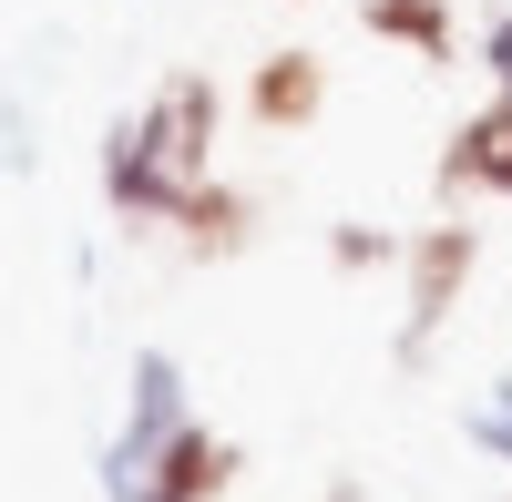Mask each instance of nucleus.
<instances>
[{
	"label": "nucleus",
	"instance_id": "nucleus-5",
	"mask_svg": "<svg viewBox=\"0 0 512 502\" xmlns=\"http://www.w3.org/2000/svg\"><path fill=\"white\" fill-rule=\"evenodd\" d=\"M246 113L267 123V134L318 123V113H328V62H318V52H297V41H287V52H267V62H256V82H246Z\"/></svg>",
	"mask_w": 512,
	"mask_h": 502
},
{
	"label": "nucleus",
	"instance_id": "nucleus-11",
	"mask_svg": "<svg viewBox=\"0 0 512 502\" xmlns=\"http://www.w3.org/2000/svg\"><path fill=\"white\" fill-rule=\"evenodd\" d=\"M123 502H164V492H144V482H123Z\"/></svg>",
	"mask_w": 512,
	"mask_h": 502
},
{
	"label": "nucleus",
	"instance_id": "nucleus-3",
	"mask_svg": "<svg viewBox=\"0 0 512 502\" xmlns=\"http://www.w3.org/2000/svg\"><path fill=\"white\" fill-rule=\"evenodd\" d=\"M134 472H144V492H164V502H226V492H236V441L175 421V431H164ZM134 472H123V482H134Z\"/></svg>",
	"mask_w": 512,
	"mask_h": 502
},
{
	"label": "nucleus",
	"instance_id": "nucleus-8",
	"mask_svg": "<svg viewBox=\"0 0 512 502\" xmlns=\"http://www.w3.org/2000/svg\"><path fill=\"white\" fill-rule=\"evenodd\" d=\"M328 257L349 267V277H359V267H400V236H379V226H338V236H328Z\"/></svg>",
	"mask_w": 512,
	"mask_h": 502
},
{
	"label": "nucleus",
	"instance_id": "nucleus-9",
	"mask_svg": "<svg viewBox=\"0 0 512 502\" xmlns=\"http://www.w3.org/2000/svg\"><path fill=\"white\" fill-rule=\"evenodd\" d=\"M472 441H482V451H502V462H512V380H502V390H492V400L472 410Z\"/></svg>",
	"mask_w": 512,
	"mask_h": 502
},
{
	"label": "nucleus",
	"instance_id": "nucleus-6",
	"mask_svg": "<svg viewBox=\"0 0 512 502\" xmlns=\"http://www.w3.org/2000/svg\"><path fill=\"white\" fill-rule=\"evenodd\" d=\"M185 236V257H236V246L256 236V195H236V185H216V175H195L185 195H175V216H164Z\"/></svg>",
	"mask_w": 512,
	"mask_h": 502
},
{
	"label": "nucleus",
	"instance_id": "nucleus-10",
	"mask_svg": "<svg viewBox=\"0 0 512 502\" xmlns=\"http://www.w3.org/2000/svg\"><path fill=\"white\" fill-rule=\"evenodd\" d=\"M482 62H492V82H512V11L482 31Z\"/></svg>",
	"mask_w": 512,
	"mask_h": 502
},
{
	"label": "nucleus",
	"instance_id": "nucleus-1",
	"mask_svg": "<svg viewBox=\"0 0 512 502\" xmlns=\"http://www.w3.org/2000/svg\"><path fill=\"white\" fill-rule=\"evenodd\" d=\"M472 277H482V226H461V216H431L420 236H400V298H410V359L451 328V308L472 298Z\"/></svg>",
	"mask_w": 512,
	"mask_h": 502
},
{
	"label": "nucleus",
	"instance_id": "nucleus-7",
	"mask_svg": "<svg viewBox=\"0 0 512 502\" xmlns=\"http://www.w3.org/2000/svg\"><path fill=\"white\" fill-rule=\"evenodd\" d=\"M359 21H369L379 41H400V52H420L431 72L461 52V21H451V0H359Z\"/></svg>",
	"mask_w": 512,
	"mask_h": 502
},
{
	"label": "nucleus",
	"instance_id": "nucleus-4",
	"mask_svg": "<svg viewBox=\"0 0 512 502\" xmlns=\"http://www.w3.org/2000/svg\"><path fill=\"white\" fill-rule=\"evenodd\" d=\"M441 195H512V82L472 113V123H451V154H441Z\"/></svg>",
	"mask_w": 512,
	"mask_h": 502
},
{
	"label": "nucleus",
	"instance_id": "nucleus-2",
	"mask_svg": "<svg viewBox=\"0 0 512 502\" xmlns=\"http://www.w3.org/2000/svg\"><path fill=\"white\" fill-rule=\"evenodd\" d=\"M123 134H134V154L154 164L164 185H195V175H205V154H216V82H205V72L154 82V103L123 123Z\"/></svg>",
	"mask_w": 512,
	"mask_h": 502
}]
</instances>
